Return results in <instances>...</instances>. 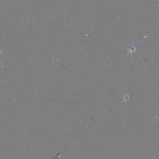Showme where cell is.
I'll return each instance as SVG.
<instances>
[{
	"instance_id": "obj_1",
	"label": "cell",
	"mask_w": 159,
	"mask_h": 159,
	"mask_svg": "<svg viewBox=\"0 0 159 159\" xmlns=\"http://www.w3.org/2000/svg\"><path fill=\"white\" fill-rule=\"evenodd\" d=\"M122 101L124 103H127L131 99V96L129 94H127L126 93H122Z\"/></svg>"
},
{
	"instance_id": "obj_2",
	"label": "cell",
	"mask_w": 159,
	"mask_h": 159,
	"mask_svg": "<svg viewBox=\"0 0 159 159\" xmlns=\"http://www.w3.org/2000/svg\"><path fill=\"white\" fill-rule=\"evenodd\" d=\"M136 47L134 46H131V47H130L129 49V50H128V54H132V53L134 52L135 51H136Z\"/></svg>"
}]
</instances>
